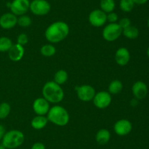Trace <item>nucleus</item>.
Segmentation results:
<instances>
[{"instance_id": "f257e3e1", "label": "nucleus", "mask_w": 149, "mask_h": 149, "mask_svg": "<svg viewBox=\"0 0 149 149\" xmlns=\"http://www.w3.org/2000/svg\"><path fill=\"white\" fill-rule=\"evenodd\" d=\"M69 26L65 22L58 20L51 23L45 31V37L51 43H58L67 37Z\"/></svg>"}, {"instance_id": "f03ea898", "label": "nucleus", "mask_w": 149, "mask_h": 149, "mask_svg": "<svg viewBox=\"0 0 149 149\" xmlns=\"http://www.w3.org/2000/svg\"><path fill=\"white\" fill-rule=\"evenodd\" d=\"M42 95L49 103L57 104L64 98V91L60 85L55 81H48L42 88Z\"/></svg>"}, {"instance_id": "7ed1b4c3", "label": "nucleus", "mask_w": 149, "mask_h": 149, "mask_svg": "<svg viewBox=\"0 0 149 149\" xmlns=\"http://www.w3.org/2000/svg\"><path fill=\"white\" fill-rule=\"evenodd\" d=\"M47 118L51 123L59 127L67 125L70 119L68 112L61 105H55L49 108Z\"/></svg>"}, {"instance_id": "20e7f679", "label": "nucleus", "mask_w": 149, "mask_h": 149, "mask_svg": "<svg viewBox=\"0 0 149 149\" xmlns=\"http://www.w3.org/2000/svg\"><path fill=\"white\" fill-rule=\"evenodd\" d=\"M24 140L25 136L21 131L13 129L5 132L1 144L7 149H14L21 145Z\"/></svg>"}, {"instance_id": "39448f33", "label": "nucleus", "mask_w": 149, "mask_h": 149, "mask_svg": "<svg viewBox=\"0 0 149 149\" xmlns=\"http://www.w3.org/2000/svg\"><path fill=\"white\" fill-rule=\"evenodd\" d=\"M122 34V29L118 23H109L103 30V37L108 42L116 40Z\"/></svg>"}, {"instance_id": "423d86ee", "label": "nucleus", "mask_w": 149, "mask_h": 149, "mask_svg": "<svg viewBox=\"0 0 149 149\" xmlns=\"http://www.w3.org/2000/svg\"><path fill=\"white\" fill-rule=\"evenodd\" d=\"M29 10L35 15L42 16L49 13L51 5L47 0H33L30 2Z\"/></svg>"}, {"instance_id": "0eeeda50", "label": "nucleus", "mask_w": 149, "mask_h": 149, "mask_svg": "<svg viewBox=\"0 0 149 149\" xmlns=\"http://www.w3.org/2000/svg\"><path fill=\"white\" fill-rule=\"evenodd\" d=\"M88 20L94 27H100L107 22V14L100 9H96L90 13Z\"/></svg>"}, {"instance_id": "6e6552de", "label": "nucleus", "mask_w": 149, "mask_h": 149, "mask_svg": "<svg viewBox=\"0 0 149 149\" xmlns=\"http://www.w3.org/2000/svg\"><path fill=\"white\" fill-rule=\"evenodd\" d=\"M112 98L109 91H101L95 93L93 98V104L99 109H104L108 108L111 103Z\"/></svg>"}, {"instance_id": "1a4fd4ad", "label": "nucleus", "mask_w": 149, "mask_h": 149, "mask_svg": "<svg viewBox=\"0 0 149 149\" xmlns=\"http://www.w3.org/2000/svg\"><path fill=\"white\" fill-rule=\"evenodd\" d=\"M77 96L79 99L83 102L92 101L95 95L96 92L94 88L90 85H81L76 87Z\"/></svg>"}, {"instance_id": "9d476101", "label": "nucleus", "mask_w": 149, "mask_h": 149, "mask_svg": "<svg viewBox=\"0 0 149 149\" xmlns=\"http://www.w3.org/2000/svg\"><path fill=\"white\" fill-rule=\"evenodd\" d=\"M30 1L29 0H13L10 4L11 13L16 16L25 15L29 10Z\"/></svg>"}, {"instance_id": "9b49d317", "label": "nucleus", "mask_w": 149, "mask_h": 149, "mask_svg": "<svg viewBox=\"0 0 149 149\" xmlns=\"http://www.w3.org/2000/svg\"><path fill=\"white\" fill-rule=\"evenodd\" d=\"M132 129V124L129 120H118L113 126L115 133L119 136H125L129 134Z\"/></svg>"}, {"instance_id": "f8f14e48", "label": "nucleus", "mask_w": 149, "mask_h": 149, "mask_svg": "<svg viewBox=\"0 0 149 149\" xmlns=\"http://www.w3.org/2000/svg\"><path fill=\"white\" fill-rule=\"evenodd\" d=\"M49 102L44 97L36 98L33 103V110L37 115H45L49 112Z\"/></svg>"}, {"instance_id": "ddd939ff", "label": "nucleus", "mask_w": 149, "mask_h": 149, "mask_svg": "<svg viewBox=\"0 0 149 149\" xmlns=\"http://www.w3.org/2000/svg\"><path fill=\"white\" fill-rule=\"evenodd\" d=\"M17 24V17L12 13H7L0 17V26L4 29H11Z\"/></svg>"}, {"instance_id": "4468645a", "label": "nucleus", "mask_w": 149, "mask_h": 149, "mask_svg": "<svg viewBox=\"0 0 149 149\" xmlns=\"http://www.w3.org/2000/svg\"><path fill=\"white\" fill-rule=\"evenodd\" d=\"M132 91L135 99H143L148 94V86L144 82L138 80L132 85Z\"/></svg>"}, {"instance_id": "2eb2a0df", "label": "nucleus", "mask_w": 149, "mask_h": 149, "mask_svg": "<svg viewBox=\"0 0 149 149\" xmlns=\"http://www.w3.org/2000/svg\"><path fill=\"white\" fill-rule=\"evenodd\" d=\"M130 60V53L127 48H119L115 53V61L119 66H125Z\"/></svg>"}, {"instance_id": "dca6fc26", "label": "nucleus", "mask_w": 149, "mask_h": 149, "mask_svg": "<svg viewBox=\"0 0 149 149\" xmlns=\"http://www.w3.org/2000/svg\"><path fill=\"white\" fill-rule=\"evenodd\" d=\"M25 53V49L23 46L19 44H13L8 51V56L13 61H19L23 58Z\"/></svg>"}, {"instance_id": "f3484780", "label": "nucleus", "mask_w": 149, "mask_h": 149, "mask_svg": "<svg viewBox=\"0 0 149 149\" xmlns=\"http://www.w3.org/2000/svg\"><path fill=\"white\" fill-rule=\"evenodd\" d=\"M48 122L47 118L45 115H36L31 120V125L34 129L40 130L45 128Z\"/></svg>"}, {"instance_id": "a211bd4d", "label": "nucleus", "mask_w": 149, "mask_h": 149, "mask_svg": "<svg viewBox=\"0 0 149 149\" xmlns=\"http://www.w3.org/2000/svg\"><path fill=\"white\" fill-rule=\"evenodd\" d=\"M111 133L106 129H101L97 132L95 135V140L98 144L105 145L108 143L110 140Z\"/></svg>"}, {"instance_id": "6ab92c4d", "label": "nucleus", "mask_w": 149, "mask_h": 149, "mask_svg": "<svg viewBox=\"0 0 149 149\" xmlns=\"http://www.w3.org/2000/svg\"><path fill=\"white\" fill-rule=\"evenodd\" d=\"M122 34L130 39H135L139 36V30L135 26L130 25L128 27L122 29Z\"/></svg>"}, {"instance_id": "aec40b11", "label": "nucleus", "mask_w": 149, "mask_h": 149, "mask_svg": "<svg viewBox=\"0 0 149 149\" xmlns=\"http://www.w3.org/2000/svg\"><path fill=\"white\" fill-rule=\"evenodd\" d=\"M100 10L107 14L113 12L116 7V3L114 0H100Z\"/></svg>"}, {"instance_id": "412c9836", "label": "nucleus", "mask_w": 149, "mask_h": 149, "mask_svg": "<svg viewBox=\"0 0 149 149\" xmlns=\"http://www.w3.org/2000/svg\"><path fill=\"white\" fill-rule=\"evenodd\" d=\"M68 74L65 70H60L55 72V75H54V80L55 83H58V85L64 84L65 82L68 80Z\"/></svg>"}, {"instance_id": "4be33fe9", "label": "nucleus", "mask_w": 149, "mask_h": 149, "mask_svg": "<svg viewBox=\"0 0 149 149\" xmlns=\"http://www.w3.org/2000/svg\"><path fill=\"white\" fill-rule=\"evenodd\" d=\"M123 84L119 80H112L109 86V92L111 94H118L122 91Z\"/></svg>"}, {"instance_id": "5701e85b", "label": "nucleus", "mask_w": 149, "mask_h": 149, "mask_svg": "<svg viewBox=\"0 0 149 149\" xmlns=\"http://www.w3.org/2000/svg\"><path fill=\"white\" fill-rule=\"evenodd\" d=\"M40 52L45 57H51L56 53V48L52 44H46L41 48Z\"/></svg>"}, {"instance_id": "b1692460", "label": "nucleus", "mask_w": 149, "mask_h": 149, "mask_svg": "<svg viewBox=\"0 0 149 149\" xmlns=\"http://www.w3.org/2000/svg\"><path fill=\"white\" fill-rule=\"evenodd\" d=\"M13 43L11 39L7 37H0V52H8L9 50L13 46Z\"/></svg>"}, {"instance_id": "393cba45", "label": "nucleus", "mask_w": 149, "mask_h": 149, "mask_svg": "<svg viewBox=\"0 0 149 149\" xmlns=\"http://www.w3.org/2000/svg\"><path fill=\"white\" fill-rule=\"evenodd\" d=\"M135 7V3L132 0H120L119 7L125 13H130L133 10Z\"/></svg>"}, {"instance_id": "a878e982", "label": "nucleus", "mask_w": 149, "mask_h": 149, "mask_svg": "<svg viewBox=\"0 0 149 149\" xmlns=\"http://www.w3.org/2000/svg\"><path fill=\"white\" fill-rule=\"evenodd\" d=\"M11 107L8 102H1L0 104V119H4L10 113Z\"/></svg>"}, {"instance_id": "bb28decb", "label": "nucleus", "mask_w": 149, "mask_h": 149, "mask_svg": "<svg viewBox=\"0 0 149 149\" xmlns=\"http://www.w3.org/2000/svg\"><path fill=\"white\" fill-rule=\"evenodd\" d=\"M32 23V20L29 15H23L19 16V18H17V24L23 28L29 27L31 26Z\"/></svg>"}, {"instance_id": "cd10ccee", "label": "nucleus", "mask_w": 149, "mask_h": 149, "mask_svg": "<svg viewBox=\"0 0 149 149\" xmlns=\"http://www.w3.org/2000/svg\"><path fill=\"white\" fill-rule=\"evenodd\" d=\"M29 42V37H28V35L24 33H21L18 35L17 38V43L19 44V45H26Z\"/></svg>"}, {"instance_id": "c85d7f7f", "label": "nucleus", "mask_w": 149, "mask_h": 149, "mask_svg": "<svg viewBox=\"0 0 149 149\" xmlns=\"http://www.w3.org/2000/svg\"><path fill=\"white\" fill-rule=\"evenodd\" d=\"M118 24L120 26V27L122 28V29H125V28L128 27L131 25V21L128 18H123L120 19L118 23Z\"/></svg>"}, {"instance_id": "c756f323", "label": "nucleus", "mask_w": 149, "mask_h": 149, "mask_svg": "<svg viewBox=\"0 0 149 149\" xmlns=\"http://www.w3.org/2000/svg\"><path fill=\"white\" fill-rule=\"evenodd\" d=\"M107 21L109 22V23H116L118 21V15L114 12H111L107 14Z\"/></svg>"}, {"instance_id": "7c9ffc66", "label": "nucleus", "mask_w": 149, "mask_h": 149, "mask_svg": "<svg viewBox=\"0 0 149 149\" xmlns=\"http://www.w3.org/2000/svg\"><path fill=\"white\" fill-rule=\"evenodd\" d=\"M31 149H46V148H45V145H44V143H40V142H37V143H35L32 145Z\"/></svg>"}, {"instance_id": "2f4dec72", "label": "nucleus", "mask_w": 149, "mask_h": 149, "mask_svg": "<svg viewBox=\"0 0 149 149\" xmlns=\"http://www.w3.org/2000/svg\"><path fill=\"white\" fill-rule=\"evenodd\" d=\"M5 128L4 127V126L0 124V140H2L3 137H4V134H5Z\"/></svg>"}, {"instance_id": "473e14b6", "label": "nucleus", "mask_w": 149, "mask_h": 149, "mask_svg": "<svg viewBox=\"0 0 149 149\" xmlns=\"http://www.w3.org/2000/svg\"><path fill=\"white\" fill-rule=\"evenodd\" d=\"M148 0H132L135 4H138V5H143L145 4L146 3L148 2Z\"/></svg>"}, {"instance_id": "72a5a7b5", "label": "nucleus", "mask_w": 149, "mask_h": 149, "mask_svg": "<svg viewBox=\"0 0 149 149\" xmlns=\"http://www.w3.org/2000/svg\"><path fill=\"white\" fill-rule=\"evenodd\" d=\"M0 149H7V148H6L4 147L2 144H1L0 145Z\"/></svg>"}, {"instance_id": "f704fd0d", "label": "nucleus", "mask_w": 149, "mask_h": 149, "mask_svg": "<svg viewBox=\"0 0 149 149\" xmlns=\"http://www.w3.org/2000/svg\"><path fill=\"white\" fill-rule=\"evenodd\" d=\"M147 55H148V58H149V47H148V50H147Z\"/></svg>"}, {"instance_id": "c9c22d12", "label": "nucleus", "mask_w": 149, "mask_h": 149, "mask_svg": "<svg viewBox=\"0 0 149 149\" xmlns=\"http://www.w3.org/2000/svg\"><path fill=\"white\" fill-rule=\"evenodd\" d=\"M147 25H148V27L149 29V18L148 19V21H147Z\"/></svg>"}]
</instances>
